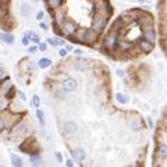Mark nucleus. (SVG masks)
I'll use <instances>...</instances> for the list:
<instances>
[{
    "mask_svg": "<svg viewBox=\"0 0 167 167\" xmlns=\"http://www.w3.org/2000/svg\"><path fill=\"white\" fill-rule=\"evenodd\" d=\"M106 21H107V18H106L104 15H97L96 18L93 19V28H95L96 31L103 29V26H104V24H106Z\"/></svg>",
    "mask_w": 167,
    "mask_h": 167,
    "instance_id": "1",
    "label": "nucleus"
},
{
    "mask_svg": "<svg viewBox=\"0 0 167 167\" xmlns=\"http://www.w3.org/2000/svg\"><path fill=\"white\" fill-rule=\"evenodd\" d=\"M75 88H77V81L74 78H68V79H65L64 82H63V89L65 92H71V90H74Z\"/></svg>",
    "mask_w": 167,
    "mask_h": 167,
    "instance_id": "2",
    "label": "nucleus"
},
{
    "mask_svg": "<svg viewBox=\"0 0 167 167\" xmlns=\"http://www.w3.org/2000/svg\"><path fill=\"white\" fill-rule=\"evenodd\" d=\"M84 39L86 40V42H93L95 39H96V32L93 31V29H88V31H85L84 32Z\"/></svg>",
    "mask_w": 167,
    "mask_h": 167,
    "instance_id": "3",
    "label": "nucleus"
},
{
    "mask_svg": "<svg viewBox=\"0 0 167 167\" xmlns=\"http://www.w3.org/2000/svg\"><path fill=\"white\" fill-rule=\"evenodd\" d=\"M116 36H114V33H110L109 36L106 38V40H104V45H106V47H109V49H113L114 46H116Z\"/></svg>",
    "mask_w": 167,
    "mask_h": 167,
    "instance_id": "4",
    "label": "nucleus"
},
{
    "mask_svg": "<svg viewBox=\"0 0 167 167\" xmlns=\"http://www.w3.org/2000/svg\"><path fill=\"white\" fill-rule=\"evenodd\" d=\"M50 64H51V60L50 58H46V57L40 58L38 61V65L40 68H47V67H50Z\"/></svg>",
    "mask_w": 167,
    "mask_h": 167,
    "instance_id": "5",
    "label": "nucleus"
},
{
    "mask_svg": "<svg viewBox=\"0 0 167 167\" xmlns=\"http://www.w3.org/2000/svg\"><path fill=\"white\" fill-rule=\"evenodd\" d=\"M143 38H145V40H148V42H152V43H153L154 32L152 31V29H148V31H145V33H143Z\"/></svg>",
    "mask_w": 167,
    "mask_h": 167,
    "instance_id": "6",
    "label": "nucleus"
},
{
    "mask_svg": "<svg viewBox=\"0 0 167 167\" xmlns=\"http://www.w3.org/2000/svg\"><path fill=\"white\" fill-rule=\"evenodd\" d=\"M64 29H65V32L71 35V33L75 32V24H74V22H65Z\"/></svg>",
    "mask_w": 167,
    "mask_h": 167,
    "instance_id": "7",
    "label": "nucleus"
},
{
    "mask_svg": "<svg viewBox=\"0 0 167 167\" xmlns=\"http://www.w3.org/2000/svg\"><path fill=\"white\" fill-rule=\"evenodd\" d=\"M25 35L28 36V38H31V40H32V42H35V43H39V42H40V38H39V35H36L35 32H26Z\"/></svg>",
    "mask_w": 167,
    "mask_h": 167,
    "instance_id": "8",
    "label": "nucleus"
},
{
    "mask_svg": "<svg viewBox=\"0 0 167 167\" xmlns=\"http://www.w3.org/2000/svg\"><path fill=\"white\" fill-rule=\"evenodd\" d=\"M74 157H75V159H78V160H84L85 153H84L82 149H75V150H74Z\"/></svg>",
    "mask_w": 167,
    "mask_h": 167,
    "instance_id": "9",
    "label": "nucleus"
},
{
    "mask_svg": "<svg viewBox=\"0 0 167 167\" xmlns=\"http://www.w3.org/2000/svg\"><path fill=\"white\" fill-rule=\"evenodd\" d=\"M10 159H11V164H13V166H21V164H22V163H21V159H19V157H17V156H15V154H10Z\"/></svg>",
    "mask_w": 167,
    "mask_h": 167,
    "instance_id": "10",
    "label": "nucleus"
},
{
    "mask_svg": "<svg viewBox=\"0 0 167 167\" xmlns=\"http://www.w3.org/2000/svg\"><path fill=\"white\" fill-rule=\"evenodd\" d=\"M1 39H3V42H6V43H13V36H11L10 33H1Z\"/></svg>",
    "mask_w": 167,
    "mask_h": 167,
    "instance_id": "11",
    "label": "nucleus"
},
{
    "mask_svg": "<svg viewBox=\"0 0 167 167\" xmlns=\"http://www.w3.org/2000/svg\"><path fill=\"white\" fill-rule=\"evenodd\" d=\"M141 47L145 51H149L152 49V42H148V40H145V42H141Z\"/></svg>",
    "mask_w": 167,
    "mask_h": 167,
    "instance_id": "12",
    "label": "nucleus"
},
{
    "mask_svg": "<svg viewBox=\"0 0 167 167\" xmlns=\"http://www.w3.org/2000/svg\"><path fill=\"white\" fill-rule=\"evenodd\" d=\"M65 127H67V131H68V132H75V131H77V127H75L74 122H67Z\"/></svg>",
    "mask_w": 167,
    "mask_h": 167,
    "instance_id": "13",
    "label": "nucleus"
},
{
    "mask_svg": "<svg viewBox=\"0 0 167 167\" xmlns=\"http://www.w3.org/2000/svg\"><path fill=\"white\" fill-rule=\"evenodd\" d=\"M47 3H49V6H51V7H58L61 4V0H47Z\"/></svg>",
    "mask_w": 167,
    "mask_h": 167,
    "instance_id": "14",
    "label": "nucleus"
},
{
    "mask_svg": "<svg viewBox=\"0 0 167 167\" xmlns=\"http://www.w3.org/2000/svg\"><path fill=\"white\" fill-rule=\"evenodd\" d=\"M116 99H117V100H118L120 103H127V97L124 96L122 93H117V95H116Z\"/></svg>",
    "mask_w": 167,
    "mask_h": 167,
    "instance_id": "15",
    "label": "nucleus"
},
{
    "mask_svg": "<svg viewBox=\"0 0 167 167\" xmlns=\"http://www.w3.org/2000/svg\"><path fill=\"white\" fill-rule=\"evenodd\" d=\"M31 161H32L33 166H39V164H40V157H38V156H32V157H31Z\"/></svg>",
    "mask_w": 167,
    "mask_h": 167,
    "instance_id": "16",
    "label": "nucleus"
},
{
    "mask_svg": "<svg viewBox=\"0 0 167 167\" xmlns=\"http://www.w3.org/2000/svg\"><path fill=\"white\" fill-rule=\"evenodd\" d=\"M36 116H38V120L42 122V124L45 122V118H43V111H42V110H38V111H36Z\"/></svg>",
    "mask_w": 167,
    "mask_h": 167,
    "instance_id": "17",
    "label": "nucleus"
},
{
    "mask_svg": "<svg viewBox=\"0 0 167 167\" xmlns=\"http://www.w3.org/2000/svg\"><path fill=\"white\" fill-rule=\"evenodd\" d=\"M160 154L163 157H167V145H161L160 146Z\"/></svg>",
    "mask_w": 167,
    "mask_h": 167,
    "instance_id": "18",
    "label": "nucleus"
},
{
    "mask_svg": "<svg viewBox=\"0 0 167 167\" xmlns=\"http://www.w3.org/2000/svg\"><path fill=\"white\" fill-rule=\"evenodd\" d=\"M29 11H31V10H29V7L26 6V4H24V6H22V14H24V15H28Z\"/></svg>",
    "mask_w": 167,
    "mask_h": 167,
    "instance_id": "19",
    "label": "nucleus"
},
{
    "mask_svg": "<svg viewBox=\"0 0 167 167\" xmlns=\"http://www.w3.org/2000/svg\"><path fill=\"white\" fill-rule=\"evenodd\" d=\"M32 102H33V106H35V107H39V104H40V100H39L38 96H33Z\"/></svg>",
    "mask_w": 167,
    "mask_h": 167,
    "instance_id": "20",
    "label": "nucleus"
},
{
    "mask_svg": "<svg viewBox=\"0 0 167 167\" xmlns=\"http://www.w3.org/2000/svg\"><path fill=\"white\" fill-rule=\"evenodd\" d=\"M24 125H19V129H14V135H19L24 132V128H22Z\"/></svg>",
    "mask_w": 167,
    "mask_h": 167,
    "instance_id": "21",
    "label": "nucleus"
},
{
    "mask_svg": "<svg viewBox=\"0 0 167 167\" xmlns=\"http://www.w3.org/2000/svg\"><path fill=\"white\" fill-rule=\"evenodd\" d=\"M67 49H61V50H58V56H60V57H64L65 54H67Z\"/></svg>",
    "mask_w": 167,
    "mask_h": 167,
    "instance_id": "22",
    "label": "nucleus"
},
{
    "mask_svg": "<svg viewBox=\"0 0 167 167\" xmlns=\"http://www.w3.org/2000/svg\"><path fill=\"white\" fill-rule=\"evenodd\" d=\"M47 42H49L50 45H53V46H57L58 43H60L58 40H54V39H47Z\"/></svg>",
    "mask_w": 167,
    "mask_h": 167,
    "instance_id": "23",
    "label": "nucleus"
},
{
    "mask_svg": "<svg viewBox=\"0 0 167 167\" xmlns=\"http://www.w3.org/2000/svg\"><path fill=\"white\" fill-rule=\"evenodd\" d=\"M29 40H31V39H29V38H28V36H26V35H25V36H24V39H22V45H28V43H29Z\"/></svg>",
    "mask_w": 167,
    "mask_h": 167,
    "instance_id": "24",
    "label": "nucleus"
},
{
    "mask_svg": "<svg viewBox=\"0 0 167 167\" xmlns=\"http://www.w3.org/2000/svg\"><path fill=\"white\" fill-rule=\"evenodd\" d=\"M42 18H43V11H39L38 15H36V19H38V21H40Z\"/></svg>",
    "mask_w": 167,
    "mask_h": 167,
    "instance_id": "25",
    "label": "nucleus"
},
{
    "mask_svg": "<svg viewBox=\"0 0 167 167\" xmlns=\"http://www.w3.org/2000/svg\"><path fill=\"white\" fill-rule=\"evenodd\" d=\"M131 46H132L131 43H125V42H122V43H121V47H122V49H127V47H131Z\"/></svg>",
    "mask_w": 167,
    "mask_h": 167,
    "instance_id": "26",
    "label": "nucleus"
},
{
    "mask_svg": "<svg viewBox=\"0 0 167 167\" xmlns=\"http://www.w3.org/2000/svg\"><path fill=\"white\" fill-rule=\"evenodd\" d=\"M39 50H40V51H45V50H46V45L40 43V45H39Z\"/></svg>",
    "mask_w": 167,
    "mask_h": 167,
    "instance_id": "27",
    "label": "nucleus"
},
{
    "mask_svg": "<svg viewBox=\"0 0 167 167\" xmlns=\"http://www.w3.org/2000/svg\"><path fill=\"white\" fill-rule=\"evenodd\" d=\"M35 50H36V47H33V46H32V47H29V49H28V51H29V53H33Z\"/></svg>",
    "mask_w": 167,
    "mask_h": 167,
    "instance_id": "28",
    "label": "nucleus"
},
{
    "mask_svg": "<svg viewBox=\"0 0 167 167\" xmlns=\"http://www.w3.org/2000/svg\"><path fill=\"white\" fill-rule=\"evenodd\" d=\"M67 166H68V167L74 166V163H72V160H67Z\"/></svg>",
    "mask_w": 167,
    "mask_h": 167,
    "instance_id": "29",
    "label": "nucleus"
},
{
    "mask_svg": "<svg viewBox=\"0 0 167 167\" xmlns=\"http://www.w3.org/2000/svg\"><path fill=\"white\" fill-rule=\"evenodd\" d=\"M56 157H57V159H58L60 161L63 160V157H61V154H60V153H56Z\"/></svg>",
    "mask_w": 167,
    "mask_h": 167,
    "instance_id": "30",
    "label": "nucleus"
},
{
    "mask_svg": "<svg viewBox=\"0 0 167 167\" xmlns=\"http://www.w3.org/2000/svg\"><path fill=\"white\" fill-rule=\"evenodd\" d=\"M19 96H21V99H25V95H24L22 92H19Z\"/></svg>",
    "mask_w": 167,
    "mask_h": 167,
    "instance_id": "31",
    "label": "nucleus"
}]
</instances>
